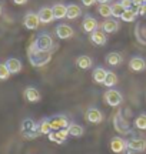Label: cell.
I'll list each match as a JSON object with an SVG mask.
<instances>
[{
  "label": "cell",
  "mask_w": 146,
  "mask_h": 154,
  "mask_svg": "<svg viewBox=\"0 0 146 154\" xmlns=\"http://www.w3.org/2000/svg\"><path fill=\"white\" fill-rule=\"evenodd\" d=\"M27 57L33 67H43L52 60V50H39L32 43L27 49Z\"/></svg>",
  "instance_id": "1"
},
{
  "label": "cell",
  "mask_w": 146,
  "mask_h": 154,
  "mask_svg": "<svg viewBox=\"0 0 146 154\" xmlns=\"http://www.w3.org/2000/svg\"><path fill=\"white\" fill-rule=\"evenodd\" d=\"M20 128H22V134L26 138H34V137H37V136H40L37 124L32 119H24L22 121V127Z\"/></svg>",
  "instance_id": "2"
},
{
  "label": "cell",
  "mask_w": 146,
  "mask_h": 154,
  "mask_svg": "<svg viewBox=\"0 0 146 154\" xmlns=\"http://www.w3.org/2000/svg\"><path fill=\"white\" fill-rule=\"evenodd\" d=\"M103 100H105V103L107 106H110V107H118V106L122 104V101H123V97H122V94L120 91L118 90H115V88H109L105 91L103 94Z\"/></svg>",
  "instance_id": "3"
},
{
  "label": "cell",
  "mask_w": 146,
  "mask_h": 154,
  "mask_svg": "<svg viewBox=\"0 0 146 154\" xmlns=\"http://www.w3.org/2000/svg\"><path fill=\"white\" fill-rule=\"evenodd\" d=\"M33 44L39 50H46V51H47V50L53 49V38H52V36H49V34L42 33L37 36V38L33 42Z\"/></svg>",
  "instance_id": "4"
},
{
  "label": "cell",
  "mask_w": 146,
  "mask_h": 154,
  "mask_svg": "<svg viewBox=\"0 0 146 154\" xmlns=\"http://www.w3.org/2000/svg\"><path fill=\"white\" fill-rule=\"evenodd\" d=\"M126 149H128V141H126L125 138L119 137V136L110 138V150H112L115 154L123 153Z\"/></svg>",
  "instance_id": "5"
},
{
  "label": "cell",
  "mask_w": 146,
  "mask_h": 154,
  "mask_svg": "<svg viewBox=\"0 0 146 154\" xmlns=\"http://www.w3.org/2000/svg\"><path fill=\"white\" fill-rule=\"evenodd\" d=\"M23 24H24V27L29 29V30H36L40 24L39 14H37V13H33V11L27 13V14L24 16V19H23Z\"/></svg>",
  "instance_id": "6"
},
{
  "label": "cell",
  "mask_w": 146,
  "mask_h": 154,
  "mask_svg": "<svg viewBox=\"0 0 146 154\" xmlns=\"http://www.w3.org/2000/svg\"><path fill=\"white\" fill-rule=\"evenodd\" d=\"M106 32L103 29H96L95 32L90 33V42L96 46H105L107 42V36Z\"/></svg>",
  "instance_id": "7"
},
{
  "label": "cell",
  "mask_w": 146,
  "mask_h": 154,
  "mask_svg": "<svg viewBox=\"0 0 146 154\" xmlns=\"http://www.w3.org/2000/svg\"><path fill=\"white\" fill-rule=\"evenodd\" d=\"M84 119L89 121L90 124H99V123L103 121V114H102V111L99 110V109H96V107H90L89 110L86 111Z\"/></svg>",
  "instance_id": "8"
},
{
  "label": "cell",
  "mask_w": 146,
  "mask_h": 154,
  "mask_svg": "<svg viewBox=\"0 0 146 154\" xmlns=\"http://www.w3.org/2000/svg\"><path fill=\"white\" fill-rule=\"evenodd\" d=\"M113 127H115V130L118 133H120V134H128V133L130 131L129 126H128V121L125 120V119H122L120 113H118L116 117L113 119Z\"/></svg>",
  "instance_id": "9"
},
{
  "label": "cell",
  "mask_w": 146,
  "mask_h": 154,
  "mask_svg": "<svg viewBox=\"0 0 146 154\" xmlns=\"http://www.w3.org/2000/svg\"><path fill=\"white\" fill-rule=\"evenodd\" d=\"M56 36L62 40H68V38H72L75 36V30L69 24H59L56 27Z\"/></svg>",
  "instance_id": "10"
},
{
  "label": "cell",
  "mask_w": 146,
  "mask_h": 154,
  "mask_svg": "<svg viewBox=\"0 0 146 154\" xmlns=\"http://www.w3.org/2000/svg\"><path fill=\"white\" fill-rule=\"evenodd\" d=\"M50 120V124H52V128L53 130H60V128H66V127H69V119L66 117V116H55V117H52V119H49Z\"/></svg>",
  "instance_id": "11"
},
{
  "label": "cell",
  "mask_w": 146,
  "mask_h": 154,
  "mask_svg": "<svg viewBox=\"0 0 146 154\" xmlns=\"http://www.w3.org/2000/svg\"><path fill=\"white\" fill-rule=\"evenodd\" d=\"M37 14H39L40 23H43V24H49L55 20V13H53L52 7H42Z\"/></svg>",
  "instance_id": "12"
},
{
  "label": "cell",
  "mask_w": 146,
  "mask_h": 154,
  "mask_svg": "<svg viewBox=\"0 0 146 154\" xmlns=\"http://www.w3.org/2000/svg\"><path fill=\"white\" fill-rule=\"evenodd\" d=\"M99 27V23L96 20L95 17L92 16H86L83 19V22H82V29H83L84 33H92V32H95L96 29Z\"/></svg>",
  "instance_id": "13"
},
{
  "label": "cell",
  "mask_w": 146,
  "mask_h": 154,
  "mask_svg": "<svg viewBox=\"0 0 146 154\" xmlns=\"http://www.w3.org/2000/svg\"><path fill=\"white\" fill-rule=\"evenodd\" d=\"M23 96H24L26 101H29V103H37V101H40V99H42V96H40V91L37 90V88H34V87H27V88H24V91H23Z\"/></svg>",
  "instance_id": "14"
},
{
  "label": "cell",
  "mask_w": 146,
  "mask_h": 154,
  "mask_svg": "<svg viewBox=\"0 0 146 154\" xmlns=\"http://www.w3.org/2000/svg\"><path fill=\"white\" fill-rule=\"evenodd\" d=\"M129 69L135 73H141L146 70V61L142 57H132L129 61Z\"/></svg>",
  "instance_id": "15"
},
{
  "label": "cell",
  "mask_w": 146,
  "mask_h": 154,
  "mask_svg": "<svg viewBox=\"0 0 146 154\" xmlns=\"http://www.w3.org/2000/svg\"><path fill=\"white\" fill-rule=\"evenodd\" d=\"M128 150H130V151H145L146 140H142V138L129 140V141H128Z\"/></svg>",
  "instance_id": "16"
},
{
  "label": "cell",
  "mask_w": 146,
  "mask_h": 154,
  "mask_svg": "<svg viewBox=\"0 0 146 154\" xmlns=\"http://www.w3.org/2000/svg\"><path fill=\"white\" fill-rule=\"evenodd\" d=\"M102 29L106 32V33H116L119 30V23H118V20L113 17V19H106L105 22L102 23Z\"/></svg>",
  "instance_id": "17"
},
{
  "label": "cell",
  "mask_w": 146,
  "mask_h": 154,
  "mask_svg": "<svg viewBox=\"0 0 146 154\" xmlns=\"http://www.w3.org/2000/svg\"><path fill=\"white\" fill-rule=\"evenodd\" d=\"M6 66L7 69L10 70L11 74H17V73L22 72V61L19 60V59H14V57H10V59H7L6 60Z\"/></svg>",
  "instance_id": "18"
},
{
  "label": "cell",
  "mask_w": 146,
  "mask_h": 154,
  "mask_svg": "<svg viewBox=\"0 0 146 154\" xmlns=\"http://www.w3.org/2000/svg\"><path fill=\"white\" fill-rule=\"evenodd\" d=\"M139 16V10H138V7H130V9H126L123 11V14H122V20L125 23H132L136 20V17Z\"/></svg>",
  "instance_id": "19"
},
{
  "label": "cell",
  "mask_w": 146,
  "mask_h": 154,
  "mask_svg": "<svg viewBox=\"0 0 146 154\" xmlns=\"http://www.w3.org/2000/svg\"><path fill=\"white\" fill-rule=\"evenodd\" d=\"M122 61H123V57H122L120 53L112 51V53H109V54L106 56V63L112 67H116V66H119V64H122Z\"/></svg>",
  "instance_id": "20"
},
{
  "label": "cell",
  "mask_w": 146,
  "mask_h": 154,
  "mask_svg": "<svg viewBox=\"0 0 146 154\" xmlns=\"http://www.w3.org/2000/svg\"><path fill=\"white\" fill-rule=\"evenodd\" d=\"M92 64H93V60L90 59L89 56H79L76 59V66L80 70H87V69L92 67Z\"/></svg>",
  "instance_id": "21"
},
{
  "label": "cell",
  "mask_w": 146,
  "mask_h": 154,
  "mask_svg": "<svg viewBox=\"0 0 146 154\" xmlns=\"http://www.w3.org/2000/svg\"><path fill=\"white\" fill-rule=\"evenodd\" d=\"M107 70H105L103 67H96L93 73H92V77H93V82L97 83V84H103L105 79H106Z\"/></svg>",
  "instance_id": "22"
},
{
  "label": "cell",
  "mask_w": 146,
  "mask_h": 154,
  "mask_svg": "<svg viewBox=\"0 0 146 154\" xmlns=\"http://www.w3.org/2000/svg\"><path fill=\"white\" fill-rule=\"evenodd\" d=\"M52 9H53V13H55V19H56V20H62V19H65L66 14H68V6L62 5V3L55 5Z\"/></svg>",
  "instance_id": "23"
},
{
  "label": "cell",
  "mask_w": 146,
  "mask_h": 154,
  "mask_svg": "<svg viewBox=\"0 0 146 154\" xmlns=\"http://www.w3.org/2000/svg\"><path fill=\"white\" fill-rule=\"evenodd\" d=\"M79 16H82V9H80L78 5H69L66 17H68L69 20H75V19H78Z\"/></svg>",
  "instance_id": "24"
},
{
  "label": "cell",
  "mask_w": 146,
  "mask_h": 154,
  "mask_svg": "<svg viewBox=\"0 0 146 154\" xmlns=\"http://www.w3.org/2000/svg\"><path fill=\"white\" fill-rule=\"evenodd\" d=\"M47 137H49V140H50L52 143H56V144H63L66 141V137L62 136V133L59 131V130H53L52 133L47 134Z\"/></svg>",
  "instance_id": "25"
},
{
  "label": "cell",
  "mask_w": 146,
  "mask_h": 154,
  "mask_svg": "<svg viewBox=\"0 0 146 154\" xmlns=\"http://www.w3.org/2000/svg\"><path fill=\"white\" fill-rule=\"evenodd\" d=\"M68 128H69V134H70L72 137H82L83 133H84L83 127L76 124V123H70Z\"/></svg>",
  "instance_id": "26"
},
{
  "label": "cell",
  "mask_w": 146,
  "mask_h": 154,
  "mask_svg": "<svg viewBox=\"0 0 146 154\" xmlns=\"http://www.w3.org/2000/svg\"><path fill=\"white\" fill-rule=\"evenodd\" d=\"M37 128H39V133L40 134H49V133L53 131V128H52V124H50V120L49 119H45V120H42L37 124Z\"/></svg>",
  "instance_id": "27"
},
{
  "label": "cell",
  "mask_w": 146,
  "mask_h": 154,
  "mask_svg": "<svg viewBox=\"0 0 146 154\" xmlns=\"http://www.w3.org/2000/svg\"><path fill=\"white\" fill-rule=\"evenodd\" d=\"M118 76L115 74L113 72H107V74H106V79H105V82H103V86H106V87H109V88H112V87H115L116 84H118Z\"/></svg>",
  "instance_id": "28"
},
{
  "label": "cell",
  "mask_w": 146,
  "mask_h": 154,
  "mask_svg": "<svg viewBox=\"0 0 146 154\" xmlns=\"http://www.w3.org/2000/svg\"><path fill=\"white\" fill-rule=\"evenodd\" d=\"M97 13H99L102 17L109 19V17H112V6L107 5V3H105V5H99V7H97Z\"/></svg>",
  "instance_id": "29"
},
{
  "label": "cell",
  "mask_w": 146,
  "mask_h": 154,
  "mask_svg": "<svg viewBox=\"0 0 146 154\" xmlns=\"http://www.w3.org/2000/svg\"><path fill=\"white\" fill-rule=\"evenodd\" d=\"M125 10H126V9L122 6V3H120V2L113 3V5H112V17H115V19H120Z\"/></svg>",
  "instance_id": "30"
},
{
  "label": "cell",
  "mask_w": 146,
  "mask_h": 154,
  "mask_svg": "<svg viewBox=\"0 0 146 154\" xmlns=\"http://www.w3.org/2000/svg\"><path fill=\"white\" fill-rule=\"evenodd\" d=\"M135 126L139 130H146V114H139L136 117Z\"/></svg>",
  "instance_id": "31"
},
{
  "label": "cell",
  "mask_w": 146,
  "mask_h": 154,
  "mask_svg": "<svg viewBox=\"0 0 146 154\" xmlns=\"http://www.w3.org/2000/svg\"><path fill=\"white\" fill-rule=\"evenodd\" d=\"M10 70L7 69L6 63H0V80H7L10 77Z\"/></svg>",
  "instance_id": "32"
},
{
  "label": "cell",
  "mask_w": 146,
  "mask_h": 154,
  "mask_svg": "<svg viewBox=\"0 0 146 154\" xmlns=\"http://www.w3.org/2000/svg\"><path fill=\"white\" fill-rule=\"evenodd\" d=\"M120 3H122V6H123L125 9H130V7H133L132 0H120Z\"/></svg>",
  "instance_id": "33"
},
{
  "label": "cell",
  "mask_w": 146,
  "mask_h": 154,
  "mask_svg": "<svg viewBox=\"0 0 146 154\" xmlns=\"http://www.w3.org/2000/svg\"><path fill=\"white\" fill-rule=\"evenodd\" d=\"M138 10H139V14H141V16H146V0L141 7H138Z\"/></svg>",
  "instance_id": "34"
},
{
  "label": "cell",
  "mask_w": 146,
  "mask_h": 154,
  "mask_svg": "<svg viewBox=\"0 0 146 154\" xmlns=\"http://www.w3.org/2000/svg\"><path fill=\"white\" fill-rule=\"evenodd\" d=\"M95 3H97L96 0H82V5L86 6V7H90V6H93Z\"/></svg>",
  "instance_id": "35"
},
{
  "label": "cell",
  "mask_w": 146,
  "mask_h": 154,
  "mask_svg": "<svg viewBox=\"0 0 146 154\" xmlns=\"http://www.w3.org/2000/svg\"><path fill=\"white\" fill-rule=\"evenodd\" d=\"M143 3H145V0H132V5H133V7H141Z\"/></svg>",
  "instance_id": "36"
},
{
  "label": "cell",
  "mask_w": 146,
  "mask_h": 154,
  "mask_svg": "<svg viewBox=\"0 0 146 154\" xmlns=\"http://www.w3.org/2000/svg\"><path fill=\"white\" fill-rule=\"evenodd\" d=\"M29 0H13V3L14 5H19V6H22V5H26Z\"/></svg>",
  "instance_id": "37"
},
{
  "label": "cell",
  "mask_w": 146,
  "mask_h": 154,
  "mask_svg": "<svg viewBox=\"0 0 146 154\" xmlns=\"http://www.w3.org/2000/svg\"><path fill=\"white\" fill-rule=\"evenodd\" d=\"M96 2H97L99 5H105V3H109L110 0H96Z\"/></svg>",
  "instance_id": "38"
},
{
  "label": "cell",
  "mask_w": 146,
  "mask_h": 154,
  "mask_svg": "<svg viewBox=\"0 0 146 154\" xmlns=\"http://www.w3.org/2000/svg\"><path fill=\"white\" fill-rule=\"evenodd\" d=\"M0 14H2V5H0Z\"/></svg>",
  "instance_id": "39"
}]
</instances>
